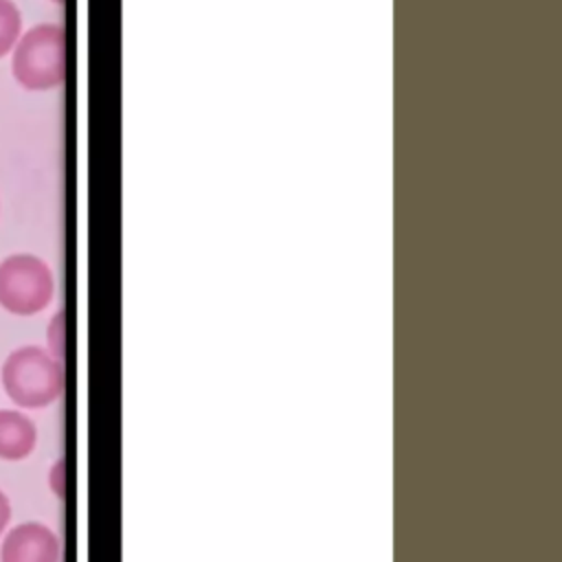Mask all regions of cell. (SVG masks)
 Masks as SVG:
<instances>
[{
	"instance_id": "cell-8",
	"label": "cell",
	"mask_w": 562,
	"mask_h": 562,
	"mask_svg": "<svg viewBox=\"0 0 562 562\" xmlns=\"http://www.w3.org/2000/svg\"><path fill=\"white\" fill-rule=\"evenodd\" d=\"M9 518H11V505H9V498L4 496V492H0V533L7 527Z\"/></svg>"
},
{
	"instance_id": "cell-7",
	"label": "cell",
	"mask_w": 562,
	"mask_h": 562,
	"mask_svg": "<svg viewBox=\"0 0 562 562\" xmlns=\"http://www.w3.org/2000/svg\"><path fill=\"white\" fill-rule=\"evenodd\" d=\"M53 358H64V312H57L48 325V349Z\"/></svg>"
},
{
	"instance_id": "cell-2",
	"label": "cell",
	"mask_w": 562,
	"mask_h": 562,
	"mask_svg": "<svg viewBox=\"0 0 562 562\" xmlns=\"http://www.w3.org/2000/svg\"><path fill=\"white\" fill-rule=\"evenodd\" d=\"M13 75L26 90H53L66 77V37L59 24L29 29L13 53Z\"/></svg>"
},
{
	"instance_id": "cell-1",
	"label": "cell",
	"mask_w": 562,
	"mask_h": 562,
	"mask_svg": "<svg viewBox=\"0 0 562 562\" xmlns=\"http://www.w3.org/2000/svg\"><path fill=\"white\" fill-rule=\"evenodd\" d=\"M2 386L18 406L44 408L64 389L61 360L37 345L20 347L2 364Z\"/></svg>"
},
{
	"instance_id": "cell-5",
	"label": "cell",
	"mask_w": 562,
	"mask_h": 562,
	"mask_svg": "<svg viewBox=\"0 0 562 562\" xmlns=\"http://www.w3.org/2000/svg\"><path fill=\"white\" fill-rule=\"evenodd\" d=\"M37 430L33 422L18 411H0V459L20 461L35 448Z\"/></svg>"
},
{
	"instance_id": "cell-4",
	"label": "cell",
	"mask_w": 562,
	"mask_h": 562,
	"mask_svg": "<svg viewBox=\"0 0 562 562\" xmlns=\"http://www.w3.org/2000/svg\"><path fill=\"white\" fill-rule=\"evenodd\" d=\"M0 560L2 562H57L59 540L42 522H22L4 536Z\"/></svg>"
},
{
	"instance_id": "cell-9",
	"label": "cell",
	"mask_w": 562,
	"mask_h": 562,
	"mask_svg": "<svg viewBox=\"0 0 562 562\" xmlns=\"http://www.w3.org/2000/svg\"><path fill=\"white\" fill-rule=\"evenodd\" d=\"M53 2H57V4H61V2H64V0H53Z\"/></svg>"
},
{
	"instance_id": "cell-6",
	"label": "cell",
	"mask_w": 562,
	"mask_h": 562,
	"mask_svg": "<svg viewBox=\"0 0 562 562\" xmlns=\"http://www.w3.org/2000/svg\"><path fill=\"white\" fill-rule=\"evenodd\" d=\"M22 18L11 0H0V57H4L20 40Z\"/></svg>"
},
{
	"instance_id": "cell-3",
	"label": "cell",
	"mask_w": 562,
	"mask_h": 562,
	"mask_svg": "<svg viewBox=\"0 0 562 562\" xmlns=\"http://www.w3.org/2000/svg\"><path fill=\"white\" fill-rule=\"evenodd\" d=\"M53 272L35 255H11L0 263V305L15 316H33L53 299Z\"/></svg>"
}]
</instances>
